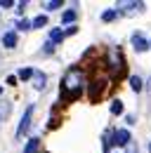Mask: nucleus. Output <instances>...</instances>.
Wrapping results in <instances>:
<instances>
[{
  "label": "nucleus",
  "instance_id": "15",
  "mask_svg": "<svg viewBox=\"0 0 151 153\" xmlns=\"http://www.w3.org/2000/svg\"><path fill=\"white\" fill-rule=\"evenodd\" d=\"M111 113L113 115H120V113H123V104H120V101H113V104H111Z\"/></svg>",
  "mask_w": 151,
  "mask_h": 153
},
{
  "label": "nucleus",
  "instance_id": "13",
  "mask_svg": "<svg viewBox=\"0 0 151 153\" xmlns=\"http://www.w3.org/2000/svg\"><path fill=\"white\" fill-rule=\"evenodd\" d=\"M59 7H61V0H50V2H45V10H47V12L59 10Z\"/></svg>",
  "mask_w": 151,
  "mask_h": 153
},
{
  "label": "nucleus",
  "instance_id": "6",
  "mask_svg": "<svg viewBox=\"0 0 151 153\" xmlns=\"http://www.w3.org/2000/svg\"><path fill=\"white\" fill-rule=\"evenodd\" d=\"M132 47H135L137 52H144V50H149V42L144 40V36L137 33V36H132Z\"/></svg>",
  "mask_w": 151,
  "mask_h": 153
},
{
  "label": "nucleus",
  "instance_id": "17",
  "mask_svg": "<svg viewBox=\"0 0 151 153\" xmlns=\"http://www.w3.org/2000/svg\"><path fill=\"white\" fill-rule=\"evenodd\" d=\"M116 14H118L116 10H109V12H104V14H102V19H104V21H113V19H116Z\"/></svg>",
  "mask_w": 151,
  "mask_h": 153
},
{
  "label": "nucleus",
  "instance_id": "20",
  "mask_svg": "<svg viewBox=\"0 0 151 153\" xmlns=\"http://www.w3.org/2000/svg\"><path fill=\"white\" fill-rule=\"evenodd\" d=\"M149 151H151V146H149Z\"/></svg>",
  "mask_w": 151,
  "mask_h": 153
},
{
  "label": "nucleus",
  "instance_id": "4",
  "mask_svg": "<svg viewBox=\"0 0 151 153\" xmlns=\"http://www.w3.org/2000/svg\"><path fill=\"white\" fill-rule=\"evenodd\" d=\"M109 66H111V73H113V76H120L123 68H125V66H123V57H120L118 52H111V61H109Z\"/></svg>",
  "mask_w": 151,
  "mask_h": 153
},
{
  "label": "nucleus",
  "instance_id": "3",
  "mask_svg": "<svg viewBox=\"0 0 151 153\" xmlns=\"http://www.w3.org/2000/svg\"><path fill=\"white\" fill-rule=\"evenodd\" d=\"M31 115H33V108L28 106V108L24 111V118H21V123H19V127H17V139H21L24 134L28 132V125H31Z\"/></svg>",
  "mask_w": 151,
  "mask_h": 153
},
{
  "label": "nucleus",
  "instance_id": "16",
  "mask_svg": "<svg viewBox=\"0 0 151 153\" xmlns=\"http://www.w3.org/2000/svg\"><path fill=\"white\" fill-rule=\"evenodd\" d=\"M61 19H64V24H71V21L76 19V12H73V10H69V12H64V17H61Z\"/></svg>",
  "mask_w": 151,
  "mask_h": 153
},
{
  "label": "nucleus",
  "instance_id": "19",
  "mask_svg": "<svg viewBox=\"0 0 151 153\" xmlns=\"http://www.w3.org/2000/svg\"><path fill=\"white\" fill-rule=\"evenodd\" d=\"M0 7H14L12 0H0Z\"/></svg>",
  "mask_w": 151,
  "mask_h": 153
},
{
  "label": "nucleus",
  "instance_id": "9",
  "mask_svg": "<svg viewBox=\"0 0 151 153\" xmlns=\"http://www.w3.org/2000/svg\"><path fill=\"white\" fill-rule=\"evenodd\" d=\"M64 38V31H59V28H52V33H50V42H52V47H55L57 42H61Z\"/></svg>",
  "mask_w": 151,
  "mask_h": 153
},
{
  "label": "nucleus",
  "instance_id": "5",
  "mask_svg": "<svg viewBox=\"0 0 151 153\" xmlns=\"http://www.w3.org/2000/svg\"><path fill=\"white\" fill-rule=\"evenodd\" d=\"M111 144H118V146H128V141H130V132L128 130H116L111 134Z\"/></svg>",
  "mask_w": 151,
  "mask_h": 153
},
{
  "label": "nucleus",
  "instance_id": "1",
  "mask_svg": "<svg viewBox=\"0 0 151 153\" xmlns=\"http://www.w3.org/2000/svg\"><path fill=\"white\" fill-rule=\"evenodd\" d=\"M83 87H85V71L83 68H71L64 80H61V101H76L78 97L83 94Z\"/></svg>",
  "mask_w": 151,
  "mask_h": 153
},
{
  "label": "nucleus",
  "instance_id": "10",
  "mask_svg": "<svg viewBox=\"0 0 151 153\" xmlns=\"http://www.w3.org/2000/svg\"><path fill=\"white\" fill-rule=\"evenodd\" d=\"M130 87L135 90V92H142V87H144V85H142V78H139V76H132L130 78Z\"/></svg>",
  "mask_w": 151,
  "mask_h": 153
},
{
  "label": "nucleus",
  "instance_id": "18",
  "mask_svg": "<svg viewBox=\"0 0 151 153\" xmlns=\"http://www.w3.org/2000/svg\"><path fill=\"white\" fill-rule=\"evenodd\" d=\"M17 26H19V28H21V31H28V28H31V21L21 19V21H19V24H17Z\"/></svg>",
  "mask_w": 151,
  "mask_h": 153
},
{
  "label": "nucleus",
  "instance_id": "14",
  "mask_svg": "<svg viewBox=\"0 0 151 153\" xmlns=\"http://www.w3.org/2000/svg\"><path fill=\"white\" fill-rule=\"evenodd\" d=\"M31 76H33V68H21V71H19V78H21V80H31Z\"/></svg>",
  "mask_w": 151,
  "mask_h": 153
},
{
  "label": "nucleus",
  "instance_id": "7",
  "mask_svg": "<svg viewBox=\"0 0 151 153\" xmlns=\"http://www.w3.org/2000/svg\"><path fill=\"white\" fill-rule=\"evenodd\" d=\"M31 80H33V87H36V90H45V82H47L45 73H40V71H33Z\"/></svg>",
  "mask_w": 151,
  "mask_h": 153
},
{
  "label": "nucleus",
  "instance_id": "21",
  "mask_svg": "<svg viewBox=\"0 0 151 153\" xmlns=\"http://www.w3.org/2000/svg\"><path fill=\"white\" fill-rule=\"evenodd\" d=\"M0 92H2V90H0Z\"/></svg>",
  "mask_w": 151,
  "mask_h": 153
},
{
  "label": "nucleus",
  "instance_id": "12",
  "mask_svg": "<svg viewBox=\"0 0 151 153\" xmlns=\"http://www.w3.org/2000/svg\"><path fill=\"white\" fill-rule=\"evenodd\" d=\"M38 151V139H31L28 144H26V149H24V153H36Z\"/></svg>",
  "mask_w": 151,
  "mask_h": 153
},
{
  "label": "nucleus",
  "instance_id": "2",
  "mask_svg": "<svg viewBox=\"0 0 151 153\" xmlns=\"http://www.w3.org/2000/svg\"><path fill=\"white\" fill-rule=\"evenodd\" d=\"M104 87H106V78H94L92 82H90V99L97 101L102 97V92H104Z\"/></svg>",
  "mask_w": 151,
  "mask_h": 153
},
{
  "label": "nucleus",
  "instance_id": "11",
  "mask_svg": "<svg viewBox=\"0 0 151 153\" xmlns=\"http://www.w3.org/2000/svg\"><path fill=\"white\" fill-rule=\"evenodd\" d=\"M45 24H47V17H45V14H38L36 19L31 21V26H33V28H40V26H45Z\"/></svg>",
  "mask_w": 151,
  "mask_h": 153
},
{
  "label": "nucleus",
  "instance_id": "8",
  "mask_svg": "<svg viewBox=\"0 0 151 153\" xmlns=\"http://www.w3.org/2000/svg\"><path fill=\"white\" fill-rule=\"evenodd\" d=\"M2 45H5V47H14V45H17V33H14V31L5 33V36H2Z\"/></svg>",
  "mask_w": 151,
  "mask_h": 153
}]
</instances>
